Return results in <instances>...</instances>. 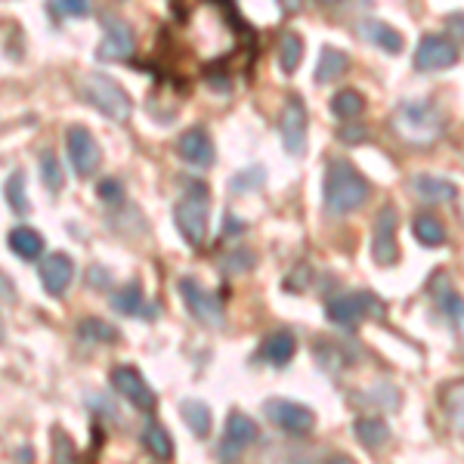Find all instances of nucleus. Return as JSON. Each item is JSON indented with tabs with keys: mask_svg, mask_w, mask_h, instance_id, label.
I'll return each instance as SVG.
<instances>
[{
	"mask_svg": "<svg viewBox=\"0 0 464 464\" xmlns=\"http://www.w3.org/2000/svg\"><path fill=\"white\" fill-rule=\"evenodd\" d=\"M440 409L452 424V430L464 440V381H452L440 391Z\"/></svg>",
	"mask_w": 464,
	"mask_h": 464,
	"instance_id": "23",
	"label": "nucleus"
},
{
	"mask_svg": "<svg viewBox=\"0 0 464 464\" xmlns=\"http://www.w3.org/2000/svg\"><path fill=\"white\" fill-rule=\"evenodd\" d=\"M183 41L201 65H220L242 47V25L229 0H196L183 19Z\"/></svg>",
	"mask_w": 464,
	"mask_h": 464,
	"instance_id": "1",
	"label": "nucleus"
},
{
	"mask_svg": "<svg viewBox=\"0 0 464 464\" xmlns=\"http://www.w3.org/2000/svg\"><path fill=\"white\" fill-rule=\"evenodd\" d=\"M301 59H304V41H301V34H295V32L282 34V44H279V65H282V72L295 74L297 65H301Z\"/></svg>",
	"mask_w": 464,
	"mask_h": 464,
	"instance_id": "32",
	"label": "nucleus"
},
{
	"mask_svg": "<svg viewBox=\"0 0 464 464\" xmlns=\"http://www.w3.org/2000/svg\"><path fill=\"white\" fill-rule=\"evenodd\" d=\"M433 301H437L440 313L446 316V322L452 325V334L459 338V347L464 350V297L449 285L446 276H440L433 282Z\"/></svg>",
	"mask_w": 464,
	"mask_h": 464,
	"instance_id": "17",
	"label": "nucleus"
},
{
	"mask_svg": "<svg viewBox=\"0 0 464 464\" xmlns=\"http://www.w3.org/2000/svg\"><path fill=\"white\" fill-rule=\"evenodd\" d=\"M391 130L411 149H430L446 133V115L433 100H406L393 109Z\"/></svg>",
	"mask_w": 464,
	"mask_h": 464,
	"instance_id": "2",
	"label": "nucleus"
},
{
	"mask_svg": "<svg viewBox=\"0 0 464 464\" xmlns=\"http://www.w3.org/2000/svg\"><path fill=\"white\" fill-rule=\"evenodd\" d=\"M41 179H44V186L53 192V196H56L59 189H63V164L56 161L53 152H44L41 155Z\"/></svg>",
	"mask_w": 464,
	"mask_h": 464,
	"instance_id": "35",
	"label": "nucleus"
},
{
	"mask_svg": "<svg viewBox=\"0 0 464 464\" xmlns=\"http://www.w3.org/2000/svg\"><path fill=\"white\" fill-rule=\"evenodd\" d=\"M47 6L56 19H84L93 10L90 0H47Z\"/></svg>",
	"mask_w": 464,
	"mask_h": 464,
	"instance_id": "33",
	"label": "nucleus"
},
{
	"mask_svg": "<svg viewBox=\"0 0 464 464\" xmlns=\"http://www.w3.org/2000/svg\"><path fill=\"white\" fill-rule=\"evenodd\" d=\"M325 313H328V322H334V325L353 328L369 316L372 319L384 316V304H381L372 291H347V295L332 297L325 306Z\"/></svg>",
	"mask_w": 464,
	"mask_h": 464,
	"instance_id": "6",
	"label": "nucleus"
},
{
	"mask_svg": "<svg viewBox=\"0 0 464 464\" xmlns=\"http://www.w3.org/2000/svg\"><path fill=\"white\" fill-rule=\"evenodd\" d=\"M143 446H146V452L159 461L174 459V440H170L168 428H161V424H155V421H149L143 428Z\"/></svg>",
	"mask_w": 464,
	"mask_h": 464,
	"instance_id": "28",
	"label": "nucleus"
},
{
	"mask_svg": "<svg viewBox=\"0 0 464 464\" xmlns=\"http://www.w3.org/2000/svg\"><path fill=\"white\" fill-rule=\"evenodd\" d=\"M297 353V338L291 332H273L266 334L264 341H260V350H257V359H264L266 365H276V369H282V365H288L291 359Z\"/></svg>",
	"mask_w": 464,
	"mask_h": 464,
	"instance_id": "19",
	"label": "nucleus"
},
{
	"mask_svg": "<svg viewBox=\"0 0 464 464\" xmlns=\"http://www.w3.org/2000/svg\"><path fill=\"white\" fill-rule=\"evenodd\" d=\"M254 443H257V424H254L248 415H242V411H229L227 428H223V437H220V443H217V459L236 461V459H242V452H248Z\"/></svg>",
	"mask_w": 464,
	"mask_h": 464,
	"instance_id": "9",
	"label": "nucleus"
},
{
	"mask_svg": "<svg viewBox=\"0 0 464 464\" xmlns=\"http://www.w3.org/2000/svg\"><path fill=\"white\" fill-rule=\"evenodd\" d=\"M10 251L22 260H37L44 251V236L32 227H16L10 232Z\"/></svg>",
	"mask_w": 464,
	"mask_h": 464,
	"instance_id": "27",
	"label": "nucleus"
},
{
	"mask_svg": "<svg viewBox=\"0 0 464 464\" xmlns=\"http://www.w3.org/2000/svg\"><path fill=\"white\" fill-rule=\"evenodd\" d=\"M6 201H10V208L16 214H28V198H25V174L16 170V174H10L6 179Z\"/></svg>",
	"mask_w": 464,
	"mask_h": 464,
	"instance_id": "34",
	"label": "nucleus"
},
{
	"mask_svg": "<svg viewBox=\"0 0 464 464\" xmlns=\"http://www.w3.org/2000/svg\"><path fill=\"white\" fill-rule=\"evenodd\" d=\"M254 266V254L251 251H232L227 257V273H245Z\"/></svg>",
	"mask_w": 464,
	"mask_h": 464,
	"instance_id": "36",
	"label": "nucleus"
},
{
	"mask_svg": "<svg viewBox=\"0 0 464 464\" xmlns=\"http://www.w3.org/2000/svg\"><path fill=\"white\" fill-rule=\"evenodd\" d=\"M100 198L102 201H121V183H118V179H102Z\"/></svg>",
	"mask_w": 464,
	"mask_h": 464,
	"instance_id": "39",
	"label": "nucleus"
},
{
	"mask_svg": "<svg viewBox=\"0 0 464 464\" xmlns=\"http://www.w3.org/2000/svg\"><path fill=\"white\" fill-rule=\"evenodd\" d=\"M179 297H183L189 316L205 328H223L227 325V310H223V301L214 295V291L201 288V282L196 279H179Z\"/></svg>",
	"mask_w": 464,
	"mask_h": 464,
	"instance_id": "7",
	"label": "nucleus"
},
{
	"mask_svg": "<svg viewBox=\"0 0 464 464\" xmlns=\"http://www.w3.org/2000/svg\"><path fill=\"white\" fill-rule=\"evenodd\" d=\"M65 152H69V164L78 177H93V170L100 168V143L87 127L74 124L65 130Z\"/></svg>",
	"mask_w": 464,
	"mask_h": 464,
	"instance_id": "10",
	"label": "nucleus"
},
{
	"mask_svg": "<svg viewBox=\"0 0 464 464\" xmlns=\"http://www.w3.org/2000/svg\"><path fill=\"white\" fill-rule=\"evenodd\" d=\"M396 227H400V214H396L393 205H384L375 217V232H372V257H375L378 266H391L400 257Z\"/></svg>",
	"mask_w": 464,
	"mask_h": 464,
	"instance_id": "13",
	"label": "nucleus"
},
{
	"mask_svg": "<svg viewBox=\"0 0 464 464\" xmlns=\"http://www.w3.org/2000/svg\"><path fill=\"white\" fill-rule=\"evenodd\" d=\"M347 69H350V56L334 47H325L319 53L316 74H313V78H316V84H332V81H338Z\"/></svg>",
	"mask_w": 464,
	"mask_h": 464,
	"instance_id": "25",
	"label": "nucleus"
},
{
	"mask_svg": "<svg viewBox=\"0 0 464 464\" xmlns=\"http://www.w3.org/2000/svg\"><path fill=\"white\" fill-rule=\"evenodd\" d=\"M37 273H41V285L50 297H63L65 291L72 288L74 260L69 257V254L56 251V254H50V257L41 260V269H37Z\"/></svg>",
	"mask_w": 464,
	"mask_h": 464,
	"instance_id": "16",
	"label": "nucleus"
},
{
	"mask_svg": "<svg viewBox=\"0 0 464 464\" xmlns=\"http://www.w3.org/2000/svg\"><path fill=\"white\" fill-rule=\"evenodd\" d=\"M356 34L365 37L369 44H375V47L384 50V53H393V56L402 53V34L381 19H362L356 25Z\"/></svg>",
	"mask_w": 464,
	"mask_h": 464,
	"instance_id": "20",
	"label": "nucleus"
},
{
	"mask_svg": "<svg viewBox=\"0 0 464 464\" xmlns=\"http://www.w3.org/2000/svg\"><path fill=\"white\" fill-rule=\"evenodd\" d=\"M459 63V47L455 41L440 34H424L421 44L415 50V69L418 72H440V69H452Z\"/></svg>",
	"mask_w": 464,
	"mask_h": 464,
	"instance_id": "15",
	"label": "nucleus"
},
{
	"mask_svg": "<svg viewBox=\"0 0 464 464\" xmlns=\"http://www.w3.org/2000/svg\"><path fill=\"white\" fill-rule=\"evenodd\" d=\"M174 223L189 248H201L211 223V192L205 183L186 186V196L174 205Z\"/></svg>",
	"mask_w": 464,
	"mask_h": 464,
	"instance_id": "4",
	"label": "nucleus"
},
{
	"mask_svg": "<svg viewBox=\"0 0 464 464\" xmlns=\"http://www.w3.org/2000/svg\"><path fill=\"white\" fill-rule=\"evenodd\" d=\"M338 137L347 146H356V143H362V140H369V130H365V127H341Z\"/></svg>",
	"mask_w": 464,
	"mask_h": 464,
	"instance_id": "38",
	"label": "nucleus"
},
{
	"mask_svg": "<svg viewBox=\"0 0 464 464\" xmlns=\"http://www.w3.org/2000/svg\"><path fill=\"white\" fill-rule=\"evenodd\" d=\"M316 4H334V0H316Z\"/></svg>",
	"mask_w": 464,
	"mask_h": 464,
	"instance_id": "41",
	"label": "nucleus"
},
{
	"mask_svg": "<svg viewBox=\"0 0 464 464\" xmlns=\"http://www.w3.org/2000/svg\"><path fill=\"white\" fill-rule=\"evenodd\" d=\"M53 446H56V449H53V459H56V461H72V459H74L72 440H65V437H63V430H59V428L53 430Z\"/></svg>",
	"mask_w": 464,
	"mask_h": 464,
	"instance_id": "37",
	"label": "nucleus"
},
{
	"mask_svg": "<svg viewBox=\"0 0 464 464\" xmlns=\"http://www.w3.org/2000/svg\"><path fill=\"white\" fill-rule=\"evenodd\" d=\"M266 418L276 424L279 430L291 433V437H306L313 428H316V415H313L310 406L295 400H266L264 402Z\"/></svg>",
	"mask_w": 464,
	"mask_h": 464,
	"instance_id": "8",
	"label": "nucleus"
},
{
	"mask_svg": "<svg viewBox=\"0 0 464 464\" xmlns=\"http://www.w3.org/2000/svg\"><path fill=\"white\" fill-rule=\"evenodd\" d=\"M449 25V34H455L459 41H464V13H452V16L446 19Z\"/></svg>",
	"mask_w": 464,
	"mask_h": 464,
	"instance_id": "40",
	"label": "nucleus"
},
{
	"mask_svg": "<svg viewBox=\"0 0 464 464\" xmlns=\"http://www.w3.org/2000/svg\"><path fill=\"white\" fill-rule=\"evenodd\" d=\"M322 198H325V211L341 217L365 205L369 198V179H365L350 161L334 159L325 168V183H322Z\"/></svg>",
	"mask_w": 464,
	"mask_h": 464,
	"instance_id": "3",
	"label": "nucleus"
},
{
	"mask_svg": "<svg viewBox=\"0 0 464 464\" xmlns=\"http://www.w3.org/2000/svg\"><path fill=\"white\" fill-rule=\"evenodd\" d=\"M179 415H183L186 428L196 433L198 440H205L208 433H211L214 418H211V409H208L205 402H198V400H183V402H179Z\"/></svg>",
	"mask_w": 464,
	"mask_h": 464,
	"instance_id": "26",
	"label": "nucleus"
},
{
	"mask_svg": "<svg viewBox=\"0 0 464 464\" xmlns=\"http://www.w3.org/2000/svg\"><path fill=\"white\" fill-rule=\"evenodd\" d=\"M177 152H179V159L196 164V168H211L214 155H217L211 137H208V130H201V127H192V130H186L183 137L177 140Z\"/></svg>",
	"mask_w": 464,
	"mask_h": 464,
	"instance_id": "18",
	"label": "nucleus"
},
{
	"mask_svg": "<svg viewBox=\"0 0 464 464\" xmlns=\"http://www.w3.org/2000/svg\"><path fill=\"white\" fill-rule=\"evenodd\" d=\"M411 189H415V196L424 201H455L459 198V186H455L452 179L430 177V174L411 177Z\"/></svg>",
	"mask_w": 464,
	"mask_h": 464,
	"instance_id": "22",
	"label": "nucleus"
},
{
	"mask_svg": "<svg viewBox=\"0 0 464 464\" xmlns=\"http://www.w3.org/2000/svg\"><path fill=\"white\" fill-rule=\"evenodd\" d=\"M282 140H285V152L301 159L306 152V130H310V115H306V106L301 96H288L285 109H282Z\"/></svg>",
	"mask_w": 464,
	"mask_h": 464,
	"instance_id": "14",
	"label": "nucleus"
},
{
	"mask_svg": "<svg viewBox=\"0 0 464 464\" xmlns=\"http://www.w3.org/2000/svg\"><path fill=\"white\" fill-rule=\"evenodd\" d=\"M109 384H111V391H115L118 396H124V400L130 402V406H137L140 411H146V415H152L155 411L152 387L146 384V378L140 375L133 365H118V369H111Z\"/></svg>",
	"mask_w": 464,
	"mask_h": 464,
	"instance_id": "11",
	"label": "nucleus"
},
{
	"mask_svg": "<svg viewBox=\"0 0 464 464\" xmlns=\"http://www.w3.org/2000/svg\"><path fill=\"white\" fill-rule=\"evenodd\" d=\"M411 232L421 245L428 248H437V245H446V227L437 220L433 214H418L415 223H411Z\"/></svg>",
	"mask_w": 464,
	"mask_h": 464,
	"instance_id": "29",
	"label": "nucleus"
},
{
	"mask_svg": "<svg viewBox=\"0 0 464 464\" xmlns=\"http://www.w3.org/2000/svg\"><path fill=\"white\" fill-rule=\"evenodd\" d=\"M332 111L343 121H356L359 115L365 111V100L359 90H338V93L332 96Z\"/></svg>",
	"mask_w": 464,
	"mask_h": 464,
	"instance_id": "30",
	"label": "nucleus"
},
{
	"mask_svg": "<svg viewBox=\"0 0 464 464\" xmlns=\"http://www.w3.org/2000/svg\"><path fill=\"white\" fill-rule=\"evenodd\" d=\"M353 433L369 452H381V449L391 443V428L381 418H356Z\"/></svg>",
	"mask_w": 464,
	"mask_h": 464,
	"instance_id": "24",
	"label": "nucleus"
},
{
	"mask_svg": "<svg viewBox=\"0 0 464 464\" xmlns=\"http://www.w3.org/2000/svg\"><path fill=\"white\" fill-rule=\"evenodd\" d=\"M81 96L93 106L100 115H106L109 121H127L133 111V102L130 96H127V90L118 84L115 78H109V74H84V81H81Z\"/></svg>",
	"mask_w": 464,
	"mask_h": 464,
	"instance_id": "5",
	"label": "nucleus"
},
{
	"mask_svg": "<svg viewBox=\"0 0 464 464\" xmlns=\"http://www.w3.org/2000/svg\"><path fill=\"white\" fill-rule=\"evenodd\" d=\"M78 338H84L90 343H118L121 341V332L102 319H84L78 325Z\"/></svg>",
	"mask_w": 464,
	"mask_h": 464,
	"instance_id": "31",
	"label": "nucleus"
},
{
	"mask_svg": "<svg viewBox=\"0 0 464 464\" xmlns=\"http://www.w3.org/2000/svg\"><path fill=\"white\" fill-rule=\"evenodd\" d=\"M137 50V37H133V28L127 25L124 19L111 16L106 13L102 16V41H100V50L96 56L100 59H111V63H124V59L133 56Z\"/></svg>",
	"mask_w": 464,
	"mask_h": 464,
	"instance_id": "12",
	"label": "nucleus"
},
{
	"mask_svg": "<svg viewBox=\"0 0 464 464\" xmlns=\"http://www.w3.org/2000/svg\"><path fill=\"white\" fill-rule=\"evenodd\" d=\"M111 310L124 313V316H155V306H146V297H143V288L140 282H127L124 288H118L115 295L109 297Z\"/></svg>",
	"mask_w": 464,
	"mask_h": 464,
	"instance_id": "21",
	"label": "nucleus"
}]
</instances>
